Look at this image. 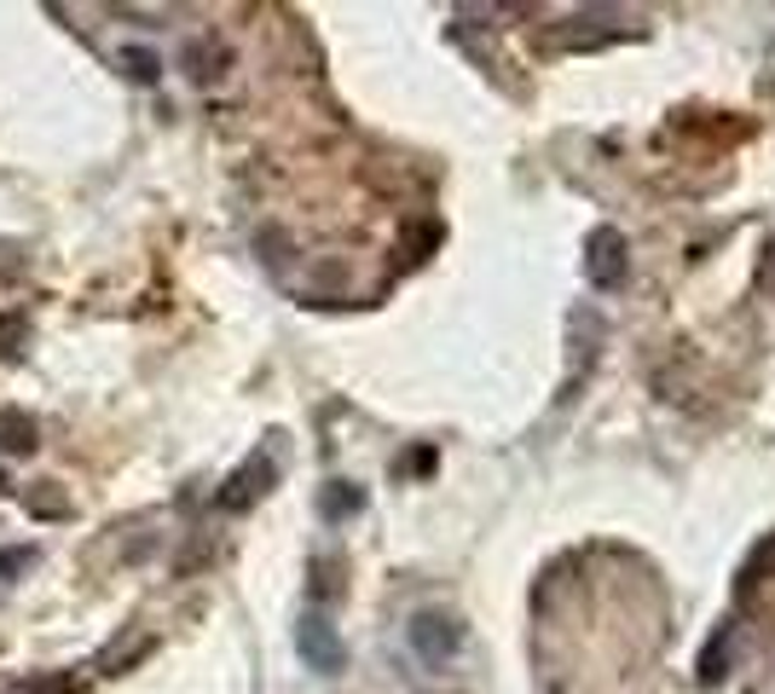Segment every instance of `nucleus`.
I'll use <instances>...</instances> for the list:
<instances>
[{
  "label": "nucleus",
  "mask_w": 775,
  "mask_h": 694,
  "mask_svg": "<svg viewBox=\"0 0 775 694\" xmlns=\"http://www.w3.org/2000/svg\"><path fill=\"white\" fill-rule=\"evenodd\" d=\"M0 441L12 452H30L35 446V417H23V411H0Z\"/></svg>",
  "instance_id": "1"
},
{
  "label": "nucleus",
  "mask_w": 775,
  "mask_h": 694,
  "mask_svg": "<svg viewBox=\"0 0 775 694\" xmlns=\"http://www.w3.org/2000/svg\"><path fill=\"white\" fill-rule=\"evenodd\" d=\"M301 649H307L313 665H335V660H342V654H335V642H330V631H319V620L301 625Z\"/></svg>",
  "instance_id": "2"
},
{
  "label": "nucleus",
  "mask_w": 775,
  "mask_h": 694,
  "mask_svg": "<svg viewBox=\"0 0 775 694\" xmlns=\"http://www.w3.org/2000/svg\"><path fill=\"white\" fill-rule=\"evenodd\" d=\"M122 64H127V75H140V82H157V59L151 53H122Z\"/></svg>",
  "instance_id": "3"
},
{
  "label": "nucleus",
  "mask_w": 775,
  "mask_h": 694,
  "mask_svg": "<svg viewBox=\"0 0 775 694\" xmlns=\"http://www.w3.org/2000/svg\"><path fill=\"white\" fill-rule=\"evenodd\" d=\"M30 561H35V550H7V556H0V579L18 573V568H30Z\"/></svg>",
  "instance_id": "4"
},
{
  "label": "nucleus",
  "mask_w": 775,
  "mask_h": 694,
  "mask_svg": "<svg viewBox=\"0 0 775 694\" xmlns=\"http://www.w3.org/2000/svg\"><path fill=\"white\" fill-rule=\"evenodd\" d=\"M23 336V319H0V342H18Z\"/></svg>",
  "instance_id": "5"
}]
</instances>
